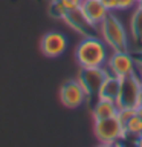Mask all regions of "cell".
<instances>
[{
  "label": "cell",
  "instance_id": "2e32d148",
  "mask_svg": "<svg viewBox=\"0 0 142 147\" xmlns=\"http://www.w3.org/2000/svg\"><path fill=\"white\" fill-rule=\"evenodd\" d=\"M135 113H136V109H119V110H118V118L121 119V123L125 126V123H127Z\"/></svg>",
  "mask_w": 142,
  "mask_h": 147
},
{
  "label": "cell",
  "instance_id": "7402d4cb",
  "mask_svg": "<svg viewBox=\"0 0 142 147\" xmlns=\"http://www.w3.org/2000/svg\"><path fill=\"white\" fill-rule=\"evenodd\" d=\"M136 6L142 9V0H137V3H136Z\"/></svg>",
  "mask_w": 142,
  "mask_h": 147
},
{
  "label": "cell",
  "instance_id": "44dd1931",
  "mask_svg": "<svg viewBox=\"0 0 142 147\" xmlns=\"http://www.w3.org/2000/svg\"><path fill=\"white\" fill-rule=\"evenodd\" d=\"M136 113H137V115H139V117L142 118V104H141V106H139V107H137V109H136Z\"/></svg>",
  "mask_w": 142,
  "mask_h": 147
},
{
  "label": "cell",
  "instance_id": "9a60e30c",
  "mask_svg": "<svg viewBox=\"0 0 142 147\" xmlns=\"http://www.w3.org/2000/svg\"><path fill=\"white\" fill-rule=\"evenodd\" d=\"M49 12H50V16L55 17V18H63L64 20V17H66V9H64V6L61 3H60V0H55V2H52V5H50V8H49Z\"/></svg>",
  "mask_w": 142,
  "mask_h": 147
},
{
  "label": "cell",
  "instance_id": "d6986e66",
  "mask_svg": "<svg viewBox=\"0 0 142 147\" xmlns=\"http://www.w3.org/2000/svg\"><path fill=\"white\" fill-rule=\"evenodd\" d=\"M101 3L105 6V9L110 12V11H115L118 9V0H101Z\"/></svg>",
  "mask_w": 142,
  "mask_h": 147
},
{
  "label": "cell",
  "instance_id": "e0dca14e",
  "mask_svg": "<svg viewBox=\"0 0 142 147\" xmlns=\"http://www.w3.org/2000/svg\"><path fill=\"white\" fill-rule=\"evenodd\" d=\"M60 3L64 6V9H66V11H73V9L81 8L82 0H60Z\"/></svg>",
  "mask_w": 142,
  "mask_h": 147
},
{
  "label": "cell",
  "instance_id": "3957f363",
  "mask_svg": "<svg viewBox=\"0 0 142 147\" xmlns=\"http://www.w3.org/2000/svg\"><path fill=\"white\" fill-rule=\"evenodd\" d=\"M142 104V78L135 74L121 78V87L116 98L118 109H137Z\"/></svg>",
  "mask_w": 142,
  "mask_h": 147
},
{
  "label": "cell",
  "instance_id": "8992f818",
  "mask_svg": "<svg viewBox=\"0 0 142 147\" xmlns=\"http://www.w3.org/2000/svg\"><path fill=\"white\" fill-rule=\"evenodd\" d=\"M107 75H109V72L104 71L102 66H99V67H81L80 75H78V81L81 83V86L86 90L87 96L98 95L99 87Z\"/></svg>",
  "mask_w": 142,
  "mask_h": 147
},
{
  "label": "cell",
  "instance_id": "6da1fadb",
  "mask_svg": "<svg viewBox=\"0 0 142 147\" xmlns=\"http://www.w3.org/2000/svg\"><path fill=\"white\" fill-rule=\"evenodd\" d=\"M75 58L81 67H99L107 61V51L96 35H89L76 46Z\"/></svg>",
  "mask_w": 142,
  "mask_h": 147
},
{
  "label": "cell",
  "instance_id": "9c48e42d",
  "mask_svg": "<svg viewBox=\"0 0 142 147\" xmlns=\"http://www.w3.org/2000/svg\"><path fill=\"white\" fill-rule=\"evenodd\" d=\"M64 22H66L69 26H72L76 32H80L81 35H84V37L95 35L96 34V29H98V28L93 26L86 18V16L81 11V8L73 9V11H67L66 12V17H64Z\"/></svg>",
  "mask_w": 142,
  "mask_h": 147
},
{
  "label": "cell",
  "instance_id": "ffe728a7",
  "mask_svg": "<svg viewBox=\"0 0 142 147\" xmlns=\"http://www.w3.org/2000/svg\"><path fill=\"white\" fill-rule=\"evenodd\" d=\"M136 138H137V140H136V146H141L142 147V133H141L139 136H136Z\"/></svg>",
  "mask_w": 142,
  "mask_h": 147
},
{
  "label": "cell",
  "instance_id": "ac0fdd59",
  "mask_svg": "<svg viewBox=\"0 0 142 147\" xmlns=\"http://www.w3.org/2000/svg\"><path fill=\"white\" fill-rule=\"evenodd\" d=\"M137 0H118V9H131Z\"/></svg>",
  "mask_w": 142,
  "mask_h": 147
},
{
  "label": "cell",
  "instance_id": "7c38bea8",
  "mask_svg": "<svg viewBox=\"0 0 142 147\" xmlns=\"http://www.w3.org/2000/svg\"><path fill=\"white\" fill-rule=\"evenodd\" d=\"M118 106L115 101L109 100H98V103L93 107V118L95 119H104V118H112L118 115Z\"/></svg>",
  "mask_w": 142,
  "mask_h": 147
},
{
  "label": "cell",
  "instance_id": "8fae6325",
  "mask_svg": "<svg viewBox=\"0 0 142 147\" xmlns=\"http://www.w3.org/2000/svg\"><path fill=\"white\" fill-rule=\"evenodd\" d=\"M119 87H121V78L109 74L98 90V100H109V101H115L116 103Z\"/></svg>",
  "mask_w": 142,
  "mask_h": 147
},
{
  "label": "cell",
  "instance_id": "5b68a950",
  "mask_svg": "<svg viewBox=\"0 0 142 147\" xmlns=\"http://www.w3.org/2000/svg\"><path fill=\"white\" fill-rule=\"evenodd\" d=\"M107 66L110 71L109 74L122 78L125 75H130V74H135L136 61L128 54V51H113V54L107 60Z\"/></svg>",
  "mask_w": 142,
  "mask_h": 147
},
{
  "label": "cell",
  "instance_id": "277c9868",
  "mask_svg": "<svg viewBox=\"0 0 142 147\" xmlns=\"http://www.w3.org/2000/svg\"><path fill=\"white\" fill-rule=\"evenodd\" d=\"M95 135L98 141L104 146H112L118 140H121L127 135L125 127L121 123V119L116 117L104 118V119H95Z\"/></svg>",
  "mask_w": 142,
  "mask_h": 147
},
{
  "label": "cell",
  "instance_id": "7a4b0ae2",
  "mask_svg": "<svg viewBox=\"0 0 142 147\" xmlns=\"http://www.w3.org/2000/svg\"><path fill=\"white\" fill-rule=\"evenodd\" d=\"M99 32L112 51H128L127 31L116 16L109 12L99 25Z\"/></svg>",
  "mask_w": 142,
  "mask_h": 147
},
{
  "label": "cell",
  "instance_id": "4fadbf2b",
  "mask_svg": "<svg viewBox=\"0 0 142 147\" xmlns=\"http://www.w3.org/2000/svg\"><path fill=\"white\" fill-rule=\"evenodd\" d=\"M130 31L131 37L136 43H142V9L136 8L130 18Z\"/></svg>",
  "mask_w": 142,
  "mask_h": 147
},
{
  "label": "cell",
  "instance_id": "52a82bcc",
  "mask_svg": "<svg viewBox=\"0 0 142 147\" xmlns=\"http://www.w3.org/2000/svg\"><path fill=\"white\" fill-rule=\"evenodd\" d=\"M86 90L82 89L81 83L78 80H69L60 89V100L64 107L76 109L86 101Z\"/></svg>",
  "mask_w": 142,
  "mask_h": 147
},
{
  "label": "cell",
  "instance_id": "5bb4252c",
  "mask_svg": "<svg viewBox=\"0 0 142 147\" xmlns=\"http://www.w3.org/2000/svg\"><path fill=\"white\" fill-rule=\"evenodd\" d=\"M125 132L127 135H133V136H139L142 133V118L137 113H135L133 117L125 123Z\"/></svg>",
  "mask_w": 142,
  "mask_h": 147
},
{
  "label": "cell",
  "instance_id": "ba28073f",
  "mask_svg": "<svg viewBox=\"0 0 142 147\" xmlns=\"http://www.w3.org/2000/svg\"><path fill=\"white\" fill-rule=\"evenodd\" d=\"M67 48V38L66 35L57 31H50L41 37L40 40V49L43 55L49 58H55L64 54V51Z\"/></svg>",
  "mask_w": 142,
  "mask_h": 147
},
{
  "label": "cell",
  "instance_id": "30bf717a",
  "mask_svg": "<svg viewBox=\"0 0 142 147\" xmlns=\"http://www.w3.org/2000/svg\"><path fill=\"white\" fill-rule=\"evenodd\" d=\"M81 11L86 16L87 20H89L93 26H96V28H99V25L102 23L105 16L109 14V11L105 9V6L101 3V0H82Z\"/></svg>",
  "mask_w": 142,
  "mask_h": 147
}]
</instances>
